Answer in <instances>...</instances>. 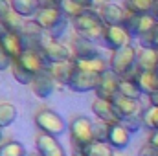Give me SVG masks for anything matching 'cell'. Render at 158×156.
Listing matches in <instances>:
<instances>
[{"instance_id":"cell-3","label":"cell","mask_w":158,"mask_h":156,"mask_svg":"<svg viewBox=\"0 0 158 156\" xmlns=\"http://www.w3.org/2000/svg\"><path fill=\"white\" fill-rule=\"evenodd\" d=\"M136 61H138V50L132 44L125 46L121 50H116V51H112V55L109 59L110 72L121 79L127 77L129 74H132L136 70Z\"/></svg>"},{"instance_id":"cell-19","label":"cell","mask_w":158,"mask_h":156,"mask_svg":"<svg viewBox=\"0 0 158 156\" xmlns=\"http://www.w3.org/2000/svg\"><path fill=\"white\" fill-rule=\"evenodd\" d=\"M48 74L53 77V81H55V83L68 86V83L72 81L74 74H76V64H74V61L55 63V64H50V68H48Z\"/></svg>"},{"instance_id":"cell-26","label":"cell","mask_w":158,"mask_h":156,"mask_svg":"<svg viewBox=\"0 0 158 156\" xmlns=\"http://www.w3.org/2000/svg\"><path fill=\"white\" fill-rule=\"evenodd\" d=\"M59 9H61V11H63V15L72 22L74 18H77V17H81L83 13H86L90 7H86V6L79 4L77 0H61Z\"/></svg>"},{"instance_id":"cell-37","label":"cell","mask_w":158,"mask_h":156,"mask_svg":"<svg viewBox=\"0 0 158 156\" xmlns=\"http://www.w3.org/2000/svg\"><path fill=\"white\" fill-rule=\"evenodd\" d=\"M138 156H158V147L155 145V143H145L142 149H140V153H138Z\"/></svg>"},{"instance_id":"cell-17","label":"cell","mask_w":158,"mask_h":156,"mask_svg":"<svg viewBox=\"0 0 158 156\" xmlns=\"http://www.w3.org/2000/svg\"><path fill=\"white\" fill-rule=\"evenodd\" d=\"M92 112L98 116L99 121H105V123H109V125H118L119 121H121L119 114L116 112V109H114V105H112V101H109V99H99V97H96L94 103H92Z\"/></svg>"},{"instance_id":"cell-8","label":"cell","mask_w":158,"mask_h":156,"mask_svg":"<svg viewBox=\"0 0 158 156\" xmlns=\"http://www.w3.org/2000/svg\"><path fill=\"white\" fill-rule=\"evenodd\" d=\"M132 35L123 28V26H105V42L103 46L116 51L125 46H131Z\"/></svg>"},{"instance_id":"cell-33","label":"cell","mask_w":158,"mask_h":156,"mask_svg":"<svg viewBox=\"0 0 158 156\" xmlns=\"http://www.w3.org/2000/svg\"><path fill=\"white\" fill-rule=\"evenodd\" d=\"M110 127L112 125H109V123H105V121H98V123H94V138H96V142H109V134H110Z\"/></svg>"},{"instance_id":"cell-14","label":"cell","mask_w":158,"mask_h":156,"mask_svg":"<svg viewBox=\"0 0 158 156\" xmlns=\"http://www.w3.org/2000/svg\"><path fill=\"white\" fill-rule=\"evenodd\" d=\"M0 46L4 48V51H6L13 61H19V57H20V55L24 53V50H26L22 33H15V31H6V33L0 37Z\"/></svg>"},{"instance_id":"cell-4","label":"cell","mask_w":158,"mask_h":156,"mask_svg":"<svg viewBox=\"0 0 158 156\" xmlns=\"http://www.w3.org/2000/svg\"><path fill=\"white\" fill-rule=\"evenodd\" d=\"M35 125L40 132L44 134H50V136H63L66 130H68V125L64 123V119L59 116L57 112L50 110V109H42L35 114Z\"/></svg>"},{"instance_id":"cell-42","label":"cell","mask_w":158,"mask_h":156,"mask_svg":"<svg viewBox=\"0 0 158 156\" xmlns=\"http://www.w3.org/2000/svg\"><path fill=\"white\" fill-rule=\"evenodd\" d=\"M153 17L156 18V22H158V4H156V7H155V11H153Z\"/></svg>"},{"instance_id":"cell-9","label":"cell","mask_w":158,"mask_h":156,"mask_svg":"<svg viewBox=\"0 0 158 156\" xmlns=\"http://www.w3.org/2000/svg\"><path fill=\"white\" fill-rule=\"evenodd\" d=\"M64 18H66V17L63 15V11H61L59 7H40L39 13H37L35 18H33V22L39 26L44 33H50V31H52L57 24H61Z\"/></svg>"},{"instance_id":"cell-28","label":"cell","mask_w":158,"mask_h":156,"mask_svg":"<svg viewBox=\"0 0 158 156\" xmlns=\"http://www.w3.org/2000/svg\"><path fill=\"white\" fill-rule=\"evenodd\" d=\"M17 119V107L13 103H0V129L9 127Z\"/></svg>"},{"instance_id":"cell-31","label":"cell","mask_w":158,"mask_h":156,"mask_svg":"<svg viewBox=\"0 0 158 156\" xmlns=\"http://www.w3.org/2000/svg\"><path fill=\"white\" fill-rule=\"evenodd\" d=\"M85 156H114L112 154V147L105 142H94L88 149Z\"/></svg>"},{"instance_id":"cell-27","label":"cell","mask_w":158,"mask_h":156,"mask_svg":"<svg viewBox=\"0 0 158 156\" xmlns=\"http://www.w3.org/2000/svg\"><path fill=\"white\" fill-rule=\"evenodd\" d=\"M119 94L125 96V97H131V99H140L142 90H140V86H138L136 81H132V79H121L119 81Z\"/></svg>"},{"instance_id":"cell-12","label":"cell","mask_w":158,"mask_h":156,"mask_svg":"<svg viewBox=\"0 0 158 156\" xmlns=\"http://www.w3.org/2000/svg\"><path fill=\"white\" fill-rule=\"evenodd\" d=\"M99 79H101V76L76 70L72 81L68 83V88H70L72 92H77V94H85V92H90V90L96 92V88H98V84H99Z\"/></svg>"},{"instance_id":"cell-16","label":"cell","mask_w":158,"mask_h":156,"mask_svg":"<svg viewBox=\"0 0 158 156\" xmlns=\"http://www.w3.org/2000/svg\"><path fill=\"white\" fill-rule=\"evenodd\" d=\"M112 105H114V109H116V112L119 114L121 119H125V117H132V116H140V114H143V107H142V103H140V99H131V97H125V96H121L118 94L114 99H112Z\"/></svg>"},{"instance_id":"cell-11","label":"cell","mask_w":158,"mask_h":156,"mask_svg":"<svg viewBox=\"0 0 158 156\" xmlns=\"http://www.w3.org/2000/svg\"><path fill=\"white\" fill-rule=\"evenodd\" d=\"M119 81H121V77H118L116 74H112L110 70L105 72V74L101 76V79H99L98 88H96V96H98L99 99H109V101H112V99L119 94Z\"/></svg>"},{"instance_id":"cell-34","label":"cell","mask_w":158,"mask_h":156,"mask_svg":"<svg viewBox=\"0 0 158 156\" xmlns=\"http://www.w3.org/2000/svg\"><path fill=\"white\" fill-rule=\"evenodd\" d=\"M119 125L125 127L131 134H132V132H138V130L143 127V114H140V116H132V117H125V119L119 121Z\"/></svg>"},{"instance_id":"cell-2","label":"cell","mask_w":158,"mask_h":156,"mask_svg":"<svg viewBox=\"0 0 158 156\" xmlns=\"http://www.w3.org/2000/svg\"><path fill=\"white\" fill-rule=\"evenodd\" d=\"M70 140L76 149V156H85L86 149L96 142L94 138V123L88 116H76L68 125Z\"/></svg>"},{"instance_id":"cell-13","label":"cell","mask_w":158,"mask_h":156,"mask_svg":"<svg viewBox=\"0 0 158 156\" xmlns=\"http://www.w3.org/2000/svg\"><path fill=\"white\" fill-rule=\"evenodd\" d=\"M98 15L105 26H125L129 11L118 4H107V6L98 9Z\"/></svg>"},{"instance_id":"cell-29","label":"cell","mask_w":158,"mask_h":156,"mask_svg":"<svg viewBox=\"0 0 158 156\" xmlns=\"http://www.w3.org/2000/svg\"><path fill=\"white\" fill-rule=\"evenodd\" d=\"M26 149L19 142H6L0 143V156H26Z\"/></svg>"},{"instance_id":"cell-22","label":"cell","mask_w":158,"mask_h":156,"mask_svg":"<svg viewBox=\"0 0 158 156\" xmlns=\"http://www.w3.org/2000/svg\"><path fill=\"white\" fill-rule=\"evenodd\" d=\"M158 68V50H145L142 48L138 51L136 70L138 72H155Z\"/></svg>"},{"instance_id":"cell-43","label":"cell","mask_w":158,"mask_h":156,"mask_svg":"<svg viewBox=\"0 0 158 156\" xmlns=\"http://www.w3.org/2000/svg\"><path fill=\"white\" fill-rule=\"evenodd\" d=\"M26 156H40L39 153H30V154H26Z\"/></svg>"},{"instance_id":"cell-24","label":"cell","mask_w":158,"mask_h":156,"mask_svg":"<svg viewBox=\"0 0 158 156\" xmlns=\"http://www.w3.org/2000/svg\"><path fill=\"white\" fill-rule=\"evenodd\" d=\"M9 6L22 18H31V17L35 18V15L39 13V9H40L37 0H9Z\"/></svg>"},{"instance_id":"cell-38","label":"cell","mask_w":158,"mask_h":156,"mask_svg":"<svg viewBox=\"0 0 158 156\" xmlns=\"http://www.w3.org/2000/svg\"><path fill=\"white\" fill-rule=\"evenodd\" d=\"M88 4H90V9H99L107 4H112V0H88Z\"/></svg>"},{"instance_id":"cell-18","label":"cell","mask_w":158,"mask_h":156,"mask_svg":"<svg viewBox=\"0 0 158 156\" xmlns=\"http://www.w3.org/2000/svg\"><path fill=\"white\" fill-rule=\"evenodd\" d=\"M123 79L136 81L140 90H142V94H145V96H151V94L158 92V72L156 70L155 72H138V70H134L132 74H129L127 77H123Z\"/></svg>"},{"instance_id":"cell-36","label":"cell","mask_w":158,"mask_h":156,"mask_svg":"<svg viewBox=\"0 0 158 156\" xmlns=\"http://www.w3.org/2000/svg\"><path fill=\"white\" fill-rule=\"evenodd\" d=\"M13 63H15V61H13V59H11V57H9L6 51H4V48L0 46V72H4V70H9V68L13 66Z\"/></svg>"},{"instance_id":"cell-32","label":"cell","mask_w":158,"mask_h":156,"mask_svg":"<svg viewBox=\"0 0 158 156\" xmlns=\"http://www.w3.org/2000/svg\"><path fill=\"white\" fill-rule=\"evenodd\" d=\"M11 74H13V77L17 79L20 84H31V81H33V76H31L26 68H22L17 61H15L13 66H11Z\"/></svg>"},{"instance_id":"cell-44","label":"cell","mask_w":158,"mask_h":156,"mask_svg":"<svg viewBox=\"0 0 158 156\" xmlns=\"http://www.w3.org/2000/svg\"><path fill=\"white\" fill-rule=\"evenodd\" d=\"M0 142H2V129H0Z\"/></svg>"},{"instance_id":"cell-6","label":"cell","mask_w":158,"mask_h":156,"mask_svg":"<svg viewBox=\"0 0 158 156\" xmlns=\"http://www.w3.org/2000/svg\"><path fill=\"white\" fill-rule=\"evenodd\" d=\"M156 26L158 22L153 15H132V13H129L123 28L132 35V39H140L145 33H149L151 30H155Z\"/></svg>"},{"instance_id":"cell-21","label":"cell","mask_w":158,"mask_h":156,"mask_svg":"<svg viewBox=\"0 0 158 156\" xmlns=\"http://www.w3.org/2000/svg\"><path fill=\"white\" fill-rule=\"evenodd\" d=\"M53 88H55V81L53 77L46 72V74H40V76H35L33 81H31V90L33 94L40 97V99H46L53 94Z\"/></svg>"},{"instance_id":"cell-15","label":"cell","mask_w":158,"mask_h":156,"mask_svg":"<svg viewBox=\"0 0 158 156\" xmlns=\"http://www.w3.org/2000/svg\"><path fill=\"white\" fill-rule=\"evenodd\" d=\"M35 145H37V153L40 156H66L64 147L61 145V142L55 136L39 132L37 140H35Z\"/></svg>"},{"instance_id":"cell-39","label":"cell","mask_w":158,"mask_h":156,"mask_svg":"<svg viewBox=\"0 0 158 156\" xmlns=\"http://www.w3.org/2000/svg\"><path fill=\"white\" fill-rule=\"evenodd\" d=\"M40 7H59L61 0H37Z\"/></svg>"},{"instance_id":"cell-7","label":"cell","mask_w":158,"mask_h":156,"mask_svg":"<svg viewBox=\"0 0 158 156\" xmlns=\"http://www.w3.org/2000/svg\"><path fill=\"white\" fill-rule=\"evenodd\" d=\"M17 63L22 68H26L33 77L40 76V74H46L48 68H50V63L44 59V55L40 53L39 50H24V53L19 57Z\"/></svg>"},{"instance_id":"cell-23","label":"cell","mask_w":158,"mask_h":156,"mask_svg":"<svg viewBox=\"0 0 158 156\" xmlns=\"http://www.w3.org/2000/svg\"><path fill=\"white\" fill-rule=\"evenodd\" d=\"M112 149H127L131 143V132L121 127V125H112L110 127V134H109V142H107Z\"/></svg>"},{"instance_id":"cell-10","label":"cell","mask_w":158,"mask_h":156,"mask_svg":"<svg viewBox=\"0 0 158 156\" xmlns=\"http://www.w3.org/2000/svg\"><path fill=\"white\" fill-rule=\"evenodd\" d=\"M70 50H72V61H85V59H96V57H101L98 46L90 40L83 39L76 35L72 39V44H70Z\"/></svg>"},{"instance_id":"cell-25","label":"cell","mask_w":158,"mask_h":156,"mask_svg":"<svg viewBox=\"0 0 158 156\" xmlns=\"http://www.w3.org/2000/svg\"><path fill=\"white\" fill-rule=\"evenodd\" d=\"M158 0H125V9L132 15H153Z\"/></svg>"},{"instance_id":"cell-35","label":"cell","mask_w":158,"mask_h":156,"mask_svg":"<svg viewBox=\"0 0 158 156\" xmlns=\"http://www.w3.org/2000/svg\"><path fill=\"white\" fill-rule=\"evenodd\" d=\"M140 46L145 48V50H156V44H158V26L155 30H151L149 33H145L143 37L138 39Z\"/></svg>"},{"instance_id":"cell-20","label":"cell","mask_w":158,"mask_h":156,"mask_svg":"<svg viewBox=\"0 0 158 156\" xmlns=\"http://www.w3.org/2000/svg\"><path fill=\"white\" fill-rule=\"evenodd\" d=\"M76 64V70L81 72H88V74H96V76H103L105 72L110 70V64L109 61L101 55V57H96V59H85V61H74Z\"/></svg>"},{"instance_id":"cell-40","label":"cell","mask_w":158,"mask_h":156,"mask_svg":"<svg viewBox=\"0 0 158 156\" xmlns=\"http://www.w3.org/2000/svg\"><path fill=\"white\" fill-rule=\"evenodd\" d=\"M149 103H151V105H155V107H158V92H155V94H151V96H149Z\"/></svg>"},{"instance_id":"cell-5","label":"cell","mask_w":158,"mask_h":156,"mask_svg":"<svg viewBox=\"0 0 158 156\" xmlns=\"http://www.w3.org/2000/svg\"><path fill=\"white\" fill-rule=\"evenodd\" d=\"M40 53L44 55V59L50 63V64H55V63H64V61H72V50L63 44L61 40L57 39H44L40 44Z\"/></svg>"},{"instance_id":"cell-41","label":"cell","mask_w":158,"mask_h":156,"mask_svg":"<svg viewBox=\"0 0 158 156\" xmlns=\"http://www.w3.org/2000/svg\"><path fill=\"white\" fill-rule=\"evenodd\" d=\"M149 142H151V143H155V145L158 147V130H156V132H153V134H151V138H149Z\"/></svg>"},{"instance_id":"cell-1","label":"cell","mask_w":158,"mask_h":156,"mask_svg":"<svg viewBox=\"0 0 158 156\" xmlns=\"http://www.w3.org/2000/svg\"><path fill=\"white\" fill-rule=\"evenodd\" d=\"M72 26L76 30V35L94 42L96 46H103V42H105V24L99 18L98 11L88 9L86 13H83L81 17L72 20Z\"/></svg>"},{"instance_id":"cell-46","label":"cell","mask_w":158,"mask_h":156,"mask_svg":"<svg viewBox=\"0 0 158 156\" xmlns=\"http://www.w3.org/2000/svg\"><path fill=\"white\" fill-rule=\"evenodd\" d=\"M156 72H158V68H156Z\"/></svg>"},{"instance_id":"cell-30","label":"cell","mask_w":158,"mask_h":156,"mask_svg":"<svg viewBox=\"0 0 158 156\" xmlns=\"http://www.w3.org/2000/svg\"><path fill=\"white\" fill-rule=\"evenodd\" d=\"M143 127L149 129L151 132H156L158 130V107L149 105L143 110Z\"/></svg>"},{"instance_id":"cell-45","label":"cell","mask_w":158,"mask_h":156,"mask_svg":"<svg viewBox=\"0 0 158 156\" xmlns=\"http://www.w3.org/2000/svg\"><path fill=\"white\" fill-rule=\"evenodd\" d=\"M156 50H158V44H156Z\"/></svg>"}]
</instances>
